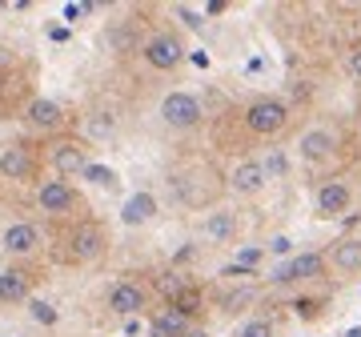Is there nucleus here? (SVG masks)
<instances>
[{"label": "nucleus", "instance_id": "nucleus-22", "mask_svg": "<svg viewBox=\"0 0 361 337\" xmlns=\"http://www.w3.org/2000/svg\"><path fill=\"white\" fill-rule=\"evenodd\" d=\"M85 177H89L92 185H113L116 181L113 168H104V165H89V168H85Z\"/></svg>", "mask_w": 361, "mask_h": 337}, {"label": "nucleus", "instance_id": "nucleus-32", "mask_svg": "<svg viewBox=\"0 0 361 337\" xmlns=\"http://www.w3.org/2000/svg\"><path fill=\"white\" fill-rule=\"evenodd\" d=\"M189 337H205V333H189Z\"/></svg>", "mask_w": 361, "mask_h": 337}, {"label": "nucleus", "instance_id": "nucleus-18", "mask_svg": "<svg viewBox=\"0 0 361 337\" xmlns=\"http://www.w3.org/2000/svg\"><path fill=\"white\" fill-rule=\"evenodd\" d=\"M153 213H157V201L149 193H137V197L125 201V213H121V217H125V225H145Z\"/></svg>", "mask_w": 361, "mask_h": 337}, {"label": "nucleus", "instance_id": "nucleus-14", "mask_svg": "<svg viewBox=\"0 0 361 337\" xmlns=\"http://www.w3.org/2000/svg\"><path fill=\"white\" fill-rule=\"evenodd\" d=\"M334 269L337 273H357L361 269V241L357 237H345V241H337L334 245Z\"/></svg>", "mask_w": 361, "mask_h": 337}, {"label": "nucleus", "instance_id": "nucleus-6", "mask_svg": "<svg viewBox=\"0 0 361 337\" xmlns=\"http://www.w3.org/2000/svg\"><path fill=\"white\" fill-rule=\"evenodd\" d=\"M322 269H325V261L317 257V253H301V257L285 261L281 269L273 273V281H310V277H317Z\"/></svg>", "mask_w": 361, "mask_h": 337}, {"label": "nucleus", "instance_id": "nucleus-29", "mask_svg": "<svg viewBox=\"0 0 361 337\" xmlns=\"http://www.w3.org/2000/svg\"><path fill=\"white\" fill-rule=\"evenodd\" d=\"M269 249H273V253H289V237H277Z\"/></svg>", "mask_w": 361, "mask_h": 337}, {"label": "nucleus", "instance_id": "nucleus-30", "mask_svg": "<svg viewBox=\"0 0 361 337\" xmlns=\"http://www.w3.org/2000/svg\"><path fill=\"white\" fill-rule=\"evenodd\" d=\"M4 68H13V52L8 49H0V73H4Z\"/></svg>", "mask_w": 361, "mask_h": 337}, {"label": "nucleus", "instance_id": "nucleus-5", "mask_svg": "<svg viewBox=\"0 0 361 337\" xmlns=\"http://www.w3.org/2000/svg\"><path fill=\"white\" fill-rule=\"evenodd\" d=\"M52 168H56L61 177H77V173H85V168H89L85 149H80V145H73V141L52 145Z\"/></svg>", "mask_w": 361, "mask_h": 337}, {"label": "nucleus", "instance_id": "nucleus-2", "mask_svg": "<svg viewBox=\"0 0 361 337\" xmlns=\"http://www.w3.org/2000/svg\"><path fill=\"white\" fill-rule=\"evenodd\" d=\"M245 125L257 137H277V133L289 125V109H285L281 101H253L245 113Z\"/></svg>", "mask_w": 361, "mask_h": 337}, {"label": "nucleus", "instance_id": "nucleus-25", "mask_svg": "<svg viewBox=\"0 0 361 337\" xmlns=\"http://www.w3.org/2000/svg\"><path fill=\"white\" fill-rule=\"evenodd\" d=\"M89 133H92V137H113V117H92L89 121Z\"/></svg>", "mask_w": 361, "mask_h": 337}, {"label": "nucleus", "instance_id": "nucleus-23", "mask_svg": "<svg viewBox=\"0 0 361 337\" xmlns=\"http://www.w3.org/2000/svg\"><path fill=\"white\" fill-rule=\"evenodd\" d=\"M269 333H273V325L265 321V317H257V321H249V325H245V329H241L237 337H269Z\"/></svg>", "mask_w": 361, "mask_h": 337}, {"label": "nucleus", "instance_id": "nucleus-10", "mask_svg": "<svg viewBox=\"0 0 361 337\" xmlns=\"http://www.w3.org/2000/svg\"><path fill=\"white\" fill-rule=\"evenodd\" d=\"M145 61H149L153 68H173L180 61L177 37H153L149 44H145Z\"/></svg>", "mask_w": 361, "mask_h": 337}, {"label": "nucleus", "instance_id": "nucleus-20", "mask_svg": "<svg viewBox=\"0 0 361 337\" xmlns=\"http://www.w3.org/2000/svg\"><path fill=\"white\" fill-rule=\"evenodd\" d=\"M201 233H205L209 241H229V237L237 233V217H233V213H213V217L201 225Z\"/></svg>", "mask_w": 361, "mask_h": 337}, {"label": "nucleus", "instance_id": "nucleus-17", "mask_svg": "<svg viewBox=\"0 0 361 337\" xmlns=\"http://www.w3.org/2000/svg\"><path fill=\"white\" fill-rule=\"evenodd\" d=\"M261 185H265V165H257V161H245L233 173V189L237 193H257Z\"/></svg>", "mask_w": 361, "mask_h": 337}, {"label": "nucleus", "instance_id": "nucleus-9", "mask_svg": "<svg viewBox=\"0 0 361 337\" xmlns=\"http://www.w3.org/2000/svg\"><path fill=\"white\" fill-rule=\"evenodd\" d=\"M0 173H4L8 181H25L28 173H32V149H28V145L4 149V157H0Z\"/></svg>", "mask_w": 361, "mask_h": 337}, {"label": "nucleus", "instance_id": "nucleus-4", "mask_svg": "<svg viewBox=\"0 0 361 337\" xmlns=\"http://www.w3.org/2000/svg\"><path fill=\"white\" fill-rule=\"evenodd\" d=\"M161 117L173 125V129H193L201 121V101L189 97V92H169L165 104H161Z\"/></svg>", "mask_w": 361, "mask_h": 337}, {"label": "nucleus", "instance_id": "nucleus-19", "mask_svg": "<svg viewBox=\"0 0 361 337\" xmlns=\"http://www.w3.org/2000/svg\"><path fill=\"white\" fill-rule=\"evenodd\" d=\"M185 329H189V317L177 313V310L157 313V321H153V337H189Z\"/></svg>", "mask_w": 361, "mask_h": 337}, {"label": "nucleus", "instance_id": "nucleus-24", "mask_svg": "<svg viewBox=\"0 0 361 337\" xmlns=\"http://www.w3.org/2000/svg\"><path fill=\"white\" fill-rule=\"evenodd\" d=\"M32 317H37L40 325H52L56 321V310H52L49 301H32Z\"/></svg>", "mask_w": 361, "mask_h": 337}, {"label": "nucleus", "instance_id": "nucleus-12", "mask_svg": "<svg viewBox=\"0 0 361 337\" xmlns=\"http://www.w3.org/2000/svg\"><path fill=\"white\" fill-rule=\"evenodd\" d=\"M73 205H77V193H73L65 181H49L40 189V209H49V213H68Z\"/></svg>", "mask_w": 361, "mask_h": 337}, {"label": "nucleus", "instance_id": "nucleus-11", "mask_svg": "<svg viewBox=\"0 0 361 337\" xmlns=\"http://www.w3.org/2000/svg\"><path fill=\"white\" fill-rule=\"evenodd\" d=\"M28 286H32V277L25 269H4L0 273V301L4 305H16V301L28 298Z\"/></svg>", "mask_w": 361, "mask_h": 337}, {"label": "nucleus", "instance_id": "nucleus-7", "mask_svg": "<svg viewBox=\"0 0 361 337\" xmlns=\"http://www.w3.org/2000/svg\"><path fill=\"white\" fill-rule=\"evenodd\" d=\"M349 185H341V181H325L322 189H317V213L322 217H337V213H345L349 209Z\"/></svg>", "mask_w": 361, "mask_h": 337}, {"label": "nucleus", "instance_id": "nucleus-8", "mask_svg": "<svg viewBox=\"0 0 361 337\" xmlns=\"http://www.w3.org/2000/svg\"><path fill=\"white\" fill-rule=\"evenodd\" d=\"M25 117H28V125L40 129V133H56L61 125H65V113H61L52 101H28Z\"/></svg>", "mask_w": 361, "mask_h": 337}, {"label": "nucleus", "instance_id": "nucleus-16", "mask_svg": "<svg viewBox=\"0 0 361 337\" xmlns=\"http://www.w3.org/2000/svg\"><path fill=\"white\" fill-rule=\"evenodd\" d=\"M145 305V293L137 286H116L113 298H109V310L121 313V317H129V313H137Z\"/></svg>", "mask_w": 361, "mask_h": 337}, {"label": "nucleus", "instance_id": "nucleus-1", "mask_svg": "<svg viewBox=\"0 0 361 337\" xmlns=\"http://www.w3.org/2000/svg\"><path fill=\"white\" fill-rule=\"evenodd\" d=\"M173 189H177L180 205H189V209L209 205V201L221 193L217 173L209 165H189V168H180V173H173Z\"/></svg>", "mask_w": 361, "mask_h": 337}, {"label": "nucleus", "instance_id": "nucleus-15", "mask_svg": "<svg viewBox=\"0 0 361 337\" xmlns=\"http://www.w3.org/2000/svg\"><path fill=\"white\" fill-rule=\"evenodd\" d=\"M37 245H40L37 225H13V229L4 233V249H8V253H32Z\"/></svg>", "mask_w": 361, "mask_h": 337}, {"label": "nucleus", "instance_id": "nucleus-26", "mask_svg": "<svg viewBox=\"0 0 361 337\" xmlns=\"http://www.w3.org/2000/svg\"><path fill=\"white\" fill-rule=\"evenodd\" d=\"M257 261H261V249H245V253L237 257V265H241V269H253Z\"/></svg>", "mask_w": 361, "mask_h": 337}, {"label": "nucleus", "instance_id": "nucleus-31", "mask_svg": "<svg viewBox=\"0 0 361 337\" xmlns=\"http://www.w3.org/2000/svg\"><path fill=\"white\" fill-rule=\"evenodd\" d=\"M349 337H361V329H353V333H349Z\"/></svg>", "mask_w": 361, "mask_h": 337}, {"label": "nucleus", "instance_id": "nucleus-21", "mask_svg": "<svg viewBox=\"0 0 361 337\" xmlns=\"http://www.w3.org/2000/svg\"><path fill=\"white\" fill-rule=\"evenodd\" d=\"M173 310L185 313V317H193V313H201V289L193 286H180L177 298H173Z\"/></svg>", "mask_w": 361, "mask_h": 337}, {"label": "nucleus", "instance_id": "nucleus-3", "mask_svg": "<svg viewBox=\"0 0 361 337\" xmlns=\"http://www.w3.org/2000/svg\"><path fill=\"white\" fill-rule=\"evenodd\" d=\"M104 245H109L104 229L97 225V221H85V225H77V229H73V237H68L65 257H68V261H92Z\"/></svg>", "mask_w": 361, "mask_h": 337}, {"label": "nucleus", "instance_id": "nucleus-27", "mask_svg": "<svg viewBox=\"0 0 361 337\" xmlns=\"http://www.w3.org/2000/svg\"><path fill=\"white\" fill-rule=\"evenodd\" d=\"M349 77H353V80H361V49H353V52H349Z\"/></svg>", "mask_w": 361, "mask_h": 337}, {"label": "nucleus", "instance_id": "nucleus-13", "mask_svg": "<svg viewBox=\"0 0 361 337\" xmlns=\"http://www.w3.org/2000/svg\"><path fill=\"white\" fill-rule=\"evenodd\" d=\"M334 133L329 129H310L305 133V137H301V145H297V149H301V157H305V161H325V157L334 153Z\"/></svg>", "mask_w": 361, "mask_h": 337}, {"label": "nucleus", "instance_id": "nucleus-28", "mask_svg": "<svg viewBox=\"0 0 361 337\" xmlns=\"http://www.w3.org/2000/svg\"><path fill=\"white\" fill-rule=\"evenodd\" d=\"M77 16H85V4H68V8H65V20H77Z\"/></svg>", "mask_w": 361, "mask_h": 337}]
</instances>
